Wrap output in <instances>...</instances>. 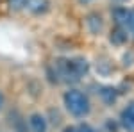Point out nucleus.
<instances>
[{"label": "nucleus", "instance_id": "obj_9", "mask_svg": "<svg viewBox=\"0 0 134 132\" xmlns=\"http://www.w3.org/2000/svg\"><path fill=\"white\" fill-rule=\"evenodd\" d=\"M124 29H127L129 32H134V9H127L124 21Z\"/></svg>", "mask_w": 134, "mask_h": 132}, {"label": "nucleus", "instance_id": "obj_13", "mask_svg": "<svg viewBox=\"0 0 134 132\" xmlns=\"http://www.w3.org/2000/svg\"><path fill=\"white\" fill-rule=\"evenodd\" d=\"M77 132H97V130L93 129L90 123H84V122H82L79 127H77Z\"/></svg>", "mask_w": 134, "mask_h": 132}, {"label": "nucleus", "instance_id": "obj_5", "mask_svg": "<svg viewBox=\"0 0 134 132\" xmlns=\"http://www.w3.org/2000/svg\"><path fill=\"white\" fill-rule=\"evenodd\" d=\"M27 122H29V129L32 132H47L48 129V118L41 112H32Z\"/></svg>", "mask_w": 134, "mask_h": 132}, {"label": "nucleus", "instance_id": "obj_7", "mask_svg": "<svg viewBox=\"0 0 134 132\" xmlns=\"http://www.w3.org/2000/svg\"><path fill=\"white\" fill-rule=\"evenodd\" d=\"M127 41H129V31L120 25H114L109 32V43L114 47H124Z\"/></svg>", "mask_w": 134, "mask_h": 132}, {"label": "nucleus", "instance_id": "obj_1", "mask_svg": "<svg viewBox=\"0 0 134 132\" xmlns=\"http://www.w3.org/2000/svg\"><path fill=\"white\" fill-rule=\"evenodd\" d=\"M54 70L59 82H79L82 77L90 73V62L84 57H72V59H57Z\"/></svg>", "mask_w": 134, "mask_h": 132}, {"label": "nucleus", "instance_id": "obj_3", "mask_svg": "<svg viewBox=\"0 0 134 132\" xmlns=\"http://www.w3.org/2000/svg\"><path fill=\"white\" fill-rule=\"evenodd\" d=\"M84 23H86V29L90 31V34H93V36L100 34L104 29V18H102V14H98V13H90L84 18Z\"/></svg>", "mask_w": 134, "mask_h": 132}, {"label": "nucleus", "instance_id": "obj_17", "mask_svg": "<svg viewBox=\"0 0 134 132\" xmlns=\"http://www.w3.org/2000/svg\"><path fill=\"white\" fill-rule=\"evenodd\" d=\"M116 2H127V0H116Z\"/></svg>", "mask_w": 134, "mask_h": 132}, {"label": "nucleus", "instance_id": "obj_15", "mask_svg": "<svg viewBox=\"0 0 134 132\" xmlns=\"http://www.w3.org/2000/svg\"><path fill=\"white\" fill-rule=\"evenodd\" d=\"M4 104H5V96H4V93L0 91V111H2V107H4Z\"/></svg>", "mask_w": 134, "mask_h": 132}, {"label": "nucleus", "instance_id": "obj_2", "mask_svg": "<svg viewBox=\"0 0 134 132\" xmlns=\"http://www.w3.org/2000/svg\"><path fill=\"white\" fill-rule=\"evenodd\" d=\"M63 104H64L66 111L75 118H86L91 112V102L88 98V95L75 88H70L68 91H64Z\"/></svg>", "mask_w": 134, "mask_h": 132}, {"label": "nucleus", "instance_id": "obj_11", "mask_svg": "<svg viewBox=\"0 0 134 132\" xmlns=\"http://www.w3.org/2000/svg\"><path fill=\"white\" fill-rule=\"evenodd\" d=\"M105 129H107L109 132H118L120 123H116L114 120H111V118H109V120H105Z\"/></svg>", "mask_w": 134, "mask_h": 132}, {"label": "nucleus", "instance_id": "obj_12", "mask_svg": "<svg viewBox=\"0 0 134 132\" xmlns=\"http://www.w3.org/2000/svg\"><path fill=\"white\" fill-rule=\"evenodd\" d=\"M50 116H52V125H59L61 123V114H59V111H55V109H50Z\"/></svg>", "mask_w": 134, "mask_h": 132}, {"label": "nucleus", "instance_id": "obj_14", "mask_svg": "<svg viewBox=\"0 0 134 132\" xmlns=\"http://www.w3.org/2000/svg\"><path fill=\"white\" fill-rule=\"evenodd\" d=\"M63 132H77V127H73V125H68V127H64Z\"/></svg>", "mask_w": 134, "mask_h": 132}, {"label": "nucleus", "instance_id": "obj_6", "mask_svg": "<svg viewBox=\"0 0 134 132\" xmlns=\"http://www.w3.org/2000/svg\"><path fill=\"white\" fill-rule=\"evenodd\" d=\"M120 127L127 132H134V102H131L120 112Z\"/></svg>", "mask_w": 134, "mask_h": 132}, {"label": "nucleus", "instance_id": "obj_16", "mask_svg": "<svg viewBox=\"0 0 134 132\" xmlns=\"http://www.w3.org/2000/svg\"><path fill=\"white\" fill-rule=\"evenodd\" d=\"M77 2H79L81 5H88V4H91L93 0H77Z\"/></svg>", "mask_w": 134, "mask_h": 132}, {"label": "nucleus", "instance_id": "obj_10", "mask_svg": "<svg viewBox=\"0 0 134 132\" xmlns=\"http://www.w3.org/2000/svg\"><path fill=\"white\" fill-rule=\"evenodd\" d=\"M7 5H9L11 11L18 13V11L25 9V0H7Z\"/></svg>", "mask_w": 134, "mask_h": 132}, {"label": "nucleus", "instance_id": "obj_4", "mask_svg": "<svg viewBox=\"0 0 134 132\" xmlns=\"http://www.w3.org/2000/svg\"><path fill=\"white\" fill-rule=\"evenodd\" d=\"M25 9L34 16H41L50 11V0H25Z\"/></svg>", "mask_w": 134, "mask_h": 132}, {"label": "nucleus", "instance_id": "obj_8", "mask_svg": "<svg viewBox=\"0 0 134 132\" xmlns=\"http://www.w3.org/2000/svg\"><path fill=\"white\" fill-rule=\"evenodd\" d=\"M118 89L113 88V86H102L100 89H98V96H100V100L105 104V105H114L116 100H118Z\"/></svg>", "mask_w": 134, "mask_h": 132}]
</instances>
